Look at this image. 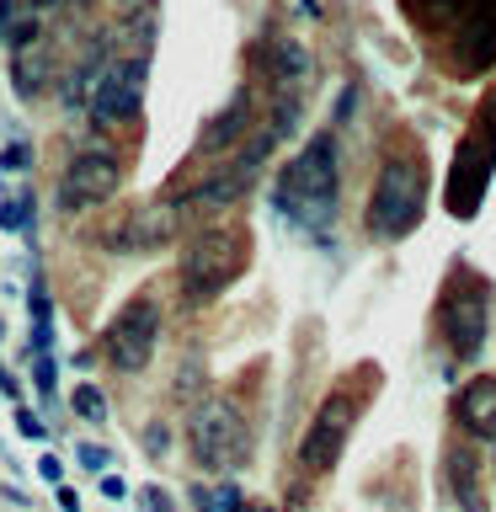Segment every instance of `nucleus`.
Masks as SVG:
<instances>
[{
  "label": "nucleus",
  "mask_w": 496,
  "mask_h": 512,
  "mask_svg": "<svg viewBox=\"0 0 496 512\" xmlns=\"http://www.w3.org/2000/svg\"><path fill=\"white\" fill-rule=\"evenodd\" d=\"M336 182H342V155L336 134H315L278 176V208L294 214L304 230H320L336 208Z\"/></svg>",
  "instance_id": "nucleus-1"
},
{
  "label": "nucleus",
  "mask_w": 496,
  "mask_h": 512,
  "mask_svg": "<svg viewBox=\"0 0 496 512\" xmlns=\"http://www.w3.org/2000/svg\"><path fill=\"white\" fill-rule=\"evenodd\" d=\"M422 208H427V171L416 155H400L379 171L374 182V198H368V230L395 240V235H411L422 224Z\"/></svg>",
  "instance_id": "nucleus-2"
},
{
  "label": "nucleus",
  "mask_w": 496,
  "mask_h": 512,
  "mask_svg": "<svg viewBox=\"0 0 496 512\" xmlns=\"http://www.w3.org/2000/svg\"><path fill=\"white\" fill-rule=\"evenodd\" d=\"M187 438H192V459H198L203 470H214V475H230L251 459V427L224 395L203 400V406L192 411Z\"/></svg>",
  "instance_id": "nucleus-3"
},
{
  "label": "nucleus",
  "mask_w": 496,
  "mask_h": 512,
  "mask_svg": "<svg viewBox=\"0 0 496 512\" xmlns=\"http://www.w3.org/2000/svg\"><path fill=\"white\" fill-rule=\"evenodd\" d=\"M491 166H496V91H491V102L475 112L470 134H464L459 155H454V176H448V182H454L448 187V208H454V214H475Z\"/></svg>",
  "instance_id": "nucleus-4"
},
{
  "label": "nucleus",
  "mask_w": 496,
  "mask_h": 512,
  "mask_svg": "<svg viewBox=\"0 0 496 512\" xmlns=\"http://www.w3.org/2000/svg\"><path fill=\"white\" fill-rule=\"evenodd\" d=\"M486 283L470 278V272H459L454 283L443 288V310H438V326H443V342L454 347V358H480V342H486Z\"/></svg>",
  "instance_id": "nucleus-5"
},
{
  "label": "nucleus",
  "mask_w": 496,
  "mask_h": 512,
  "mask_svg": "<svg viewBox=\"0 0 496 512\" xmlns=\"http://www.w3.org/2000/svg\"><path fill=\"white\" fill-rule=\"evenodd\" d=\"M240 262H246L240 235H230V230H203V235L187 246V256H182V288H187V299H214V294H224V283L240 272Z\"/></svg>",
  "instance_id": "nucleus-6"
},
{
  "label": "nucleus",
  "mask_w": 496,
  "mask_h": 512,
  "mask_svg": "<svg viewBox=\"0 0 496 512\" xmlns=\"http://www.w3.org/2000/svg\"><path fill=\"white\" fill-rule=\"evenodd\" d=\"M272 144H278V134H272V128H262V134H251L246 150H240V155H235L224 171L203 176V182H198V187H192L187 198H182V208H187V214H219V208H230V203L240 198V192H246V187L256 182V171L267 166Z\"/></svg>",
  "instance_id": "nucleus-7"
},
{
  "label": "nucleus",
  "mask_w": 496,
  "mask_h": 512,
  "mask_svg": "<svg viewBox=\"0 0 496 512\" xmlns=\"http://www.w3.org/2000/svg\"><path fill=\"white\" fill-rule=\"evenodd\" d=\"M155 342H160V304L139 294V299H128L118 310V320L107 326L102 352L118 374H139V368L155 358Z\"/></svg>",
  "instance_id": "nucleus-8"
},
{
  "label": "nucleus",
  "mask_w": 496,
  "mask_h": 512,
  "mask_svg": "<svg viewBox=\"0 0 496 512\" xmlns=\"http://www.w3.org/2000/svg\"><path fill=\"white\" fill-rule=\"evenodd\" d=\"M144 80H150V59L128 54L118 64H107L102 75H96V91H91V123H128L144 102Z\"/></svg>",
  "instance_id": "nucleus-9"
},
{
  "label": "nucleus",
  "mask_w": 496,
  "mask_h": 512,
  "mask_svg": "<svg viewBox=\"0 0 496 512\" xmlns=\"http://www.w3.org/2000/svg\"><path fill=\"white\" fill-rule=\"evenodd\" d=\"M352 422H358V400H352L347 390L326 395V406L315 411V422H310V432H304V443H299V464H304V470L326 475L331 464L342 459V443L352 438Z\"/></svg>",
  "instance_id": "nucleus-10"
},
{
  "label": "nucleus",
  "mask_w": 496,
  "mask_h": 512,
  "mask_svg": "<svg viewBox=\"0 0 496 512\" xmlns=\"http://www.w3.org/2000/svg\"><path fill=\"white\" fill-rule=\"evenodd\" d=\"M118 182H123L118 160L102 155V150H86V155H75L59 176V208L64 214H86V208L107 203L112 192H118Z\"/></svg>",
  "instance_id": "nucleus-11"
},
{
  "label": "nucleus",
  "mask_w": 496,
  "mask_h": 512,
  "mask_svg": "<svg viewBox=\"0 0 496 512\" xmlns=\"http://www.w3.org/2000/svg\"><path fill=\"white\" fill-rule=\"evenodd\" d=\"M182 214H187V208L176 198L150 203V208H139V214H128L118 230H107L102 246H112V251H160L176 230H182Z\"/></svg>",
  "instance_id": "nucleus-12"
},
{
  "label": "nucleus",
  "mask_w": 496,
  "mask_h": 512,
  "mask_svg": "<svg viewBox=\"0 0 496 512\" xmlns=\"http://www.w3.org/2000/svg\"><path fill=\"white\" fill-rule=\"evenodd\" d=\"M454 54L459 75H480L496 64V0H470V11L454 27Z\"/></svg>",
  "instance_id": "nucleus-13"
},
{
  "label": "nucleus",
  "mask_w": 496,
  "mask_h": 512,
  "mask_svg": "<svg viewBox=\"0 0 496 512\" xmlns=\"http://www.w3.org/2000/svg\"><path fill=\"white\" fill-rule=\"evenodd\" d=\"M454 416H459V427H470V432H475V438L496 443V379L464 384L459 400H454Z\"/></svg>",
  "instance_id": "nucleus-14"
},
{
  "label": "nucleus",
  "mask_w": 496,
  "mask_h": 512,
  "mask_svg": "<svg viewBox=\"0 0 496 512\" xmlns=\"http://www.w3.org/2000/svg\"><path fill=\"white\" fill-rule=\"evenodd\" d=\"M251 112H256V96H251V91H235L230 107H224L219 118L203 123V139H198V144H203L208 155H214V150H230V144L251 128Z\"/></svg>",
  "instance_id": "nucleus-15"
},
{
  "label": "nucleus",
  "mask_w": 496,
  "mask_h": 512,
  "mask_svg": "<svg viewBox=\"0 0 496 512\" xmlns=\"http://www.w3.org/2000/svg\"><path fill=\"white\" fill-rule=\"evenodd\" d=\"M448 480H454V496L464 512H486V486H480V454L475 448H448Z\"/></svg>",
  "instance_id": "nucleus-16"
},
{
  "label": "nucleus",
  "mask_w": 496,
  "mask_h": 512,
  "mask_svg": "<svg viewBox=\"0 0 496 512\" xmlns=\"http://www.w3.org/2000/svg\"><path fill=\"white\" fill-rule=\"evenodd\" d=\"M262 70L288 91V86H299V80L310 75V54H304L294 38H267L262 43Z\"/></svg>",
  "instance_id": "nucleus-17"
},
{
  "label": "nucleus",
  "mask_w": 496,
  "mask_h": 512,
  "mask_svg": "<svg viewBox=\"0 0 496 512\" xmlns=\"http://www.w3.org/2000/svg\"><path fill=\"white\" fill-rule=\"evenodd\" d=\"M11 86H16L22 102L43 96V86H48V54H16L11 59Z\"/></svg>",
  "instance_id": "nucleus-18"
},
{
  "label": "nucleus",
  "mask_w": 496,
  "mask_h": 512,
  "mask_svg": "<svg viewBox=\"0 0 496 512\" xmlns=\"http://www.w3.org/2000/svg\"><path fill=\"white\" fill-rule=\"evenodd\" d=\"M406 6L422 16V22H459L470 11V0H406Z\"/></svg>",
  "instance_id": "nucleus-19"
},
{
  "label": "nucleus",
  "mask_w": 496,
  "mask_h": 512,
  "mask_svg": "<svg viewBox=\"0 0 496 512\" xmlns=\"http://www.w3.org/2000/svg\"><path fill=\"white\" fill-rule=\"evenodd\" d=\"M75 411L86 416V422H102V416H107L102 390H96V384H75Z\"/></svg>",
  "instance_id": "nucleus-20"
},
{
  "label": "nucleus",
  "mask_w": 496,
  "mask_h": 512,
  "mask_svg": "<svg viewBox=\"0 0 496 512\" xmlns=\"http://www.w3.org/2000/svg\"><path fill=\"white\" fill-rule=\"evenodd\" d=\"M27 219H32V198L0 203V230H27Z\"/></svg>",
  "instance_id": "nucleus-21"
},
{
  "label": "nucleus",
  "mask_w": 496,
  "mask_h": 512,
  "mask_svg": "<svg viewBox=\"0 0 496 512\" xmlns=\"http://www.w3.org/2000/svg\"><path fill=\"white\" fill-rule=\"evenodd\" d=\"M16 432H22V438H32V443H43V438H48L43 416H32L27 406H16Z\"/></svg>",
  "instance_id": "nucleus-22"
},
{
  "label": "nucleus",
  "mask_w": 496,
  "mask_h": 512,
  "mask_svg": "<svg viewBox=\"0 0 496 512\" xmlns=\"http://www.w3.org/2000/svg\"><path fill=\"white\" fill-rule=\"evenodd\" d=\"M288 16H299V22H320L326 16V0H283Z\"/></svg>",
  "instance_id": "nucleus-23"
},
{
  "label": "nucleus",
  "mask_w": 496,
  "mask_h": 512,
  "mask_svg": "<svg viewBox=\"0 0 496 512\" xmlns=\"http://www.w3.org/2000/svg\"><path fill=\"white\" fill-rule=\"evenodd\" d=\"M6 43L16 48V54H22V48H32V43H38V22H32V16H27V22H16V27L6 32Z\"/></svg>",
  "instance_id": "nucleus-24"
},
{
  "label": "nucleus",
  "mask_w": 496,
  "mask_h": 512,
  "mask_svg": "<svg viewBox=\"0 0 496 512\" xmlns=\"http://www.w3.org/2000/svg\"><path fill=\"white\" fill-rule=\"evenodd\" d=\"M0 166H6V171H27L32 166V144H11V150L0 155Z\"/></svg>",
  "instance_id": "nucleus-25"
},
{
  "label": "nucleus",
  "mask_w": 496,
  "mask_h": 512,
  "mask_svg": "<svg viewBox=\"0 0 496 512\" xmlns=\"http://www.w3.org/2000/svg\"><path fill=\"white\" fill-rule=\"evenodd\" d=\"M32 374H38V390L43 395H54V358H38V363H32Z\"/></svg>",
  "instance_id": "nucleus-26"
},
{
  "label": "nucleus",
  "mask_w": 496,
  "mask_h": 512,
  "mask_svg": "<svg viewBox=\"0 0 496 512\" xmlns=\"http://www.w3.org/2000/svg\"><path fill=\"white\" fill-rule=\"evenodd\" d=\"M38 475H43V480H54V486H59V475H64V464H59L54 454H43V459H38Z\"/></svg>",
  "instance_id": "nucleus-27"
},
{
  "label": "nucleus",
  "mask_w": 496,
  "mask_h": 512,
  "mask_svg": "<svg viewBox=\"0 0 496 512\" xmlns=\"http://www.w3.org/2000/svg\"><path fill=\"white\" fill-rule=\"evenodd\" d=\"M144 448H150V454H166V427H150V432H144Z\"/></svg>",
  "instance_id": "nucleus-28"
},
{
  "label": "nucleus",
  "mask_w": 496,
  "mask_h": 512,
  "mask_svg": "<svg viewBox=\"0 0 496 512\" xmlns=\"http://www.w3.org/2000/svg\"><path fill=\"white\" fill-rule=\"evenodd\" d=\"M80 464H91V470H102V464H107V454H102V448H80Z\"/></svg>",
  "instance_id": "nucleus-29"
},
{
  "label": "nucleus",
  "mask_w": 496,
  "mask_h": 512,
  "mask_svg": "<svg viewBox=\"0 0 496 512\" xmlns=\"http://www.w3.org/2000/svg\"><path fill=\"white\" fill-rule=\"evenodd\" d=\"M123 491H128V486H123V480H118V475H107V480H102V496H112V502H118V496H123Z\"/></svg>",
  "instance_id": "nucleus-30"
},
{
  "label": "nucleus",
  "mask_w": 496,
  "mask_h": 512,
  "mask_svg": "<svg viewBox=\"0 0 496 512\" xmlns=\"http://www.w3.org/2000/svg\"><path fill=\"white\" fill-rule=\"evenodd\" d=\"M59 507H64V512H80V496H75L70 486H59Z\"/></svg>",
  "instance_id": "nucleus-31"
},
{
  "label": "nucleus",
  "mask_w": 496,
  "mask_h": 512,
  "mask_svg": "<svg viewBox=\"0 0 496 512\" xmlns=\"http://www.w3.org/2000/svg\"><path fill=\"white\" fill-rule=\"evenodd\" d=\"M144 502H150L155 512H171V502H166V491H144Z\"/></svg>",
  "instance_id": "nucleus-32"
},
{
  "label": "nucleus",
  "mask_w": 496,
  "mask_h": 512,
  "mask_svg": "<svg viewBox=\"0 0 496 512\" xmlns=\"http://www.w3.org/2000/svg\"><path fill=\"white\" fill-rule=\"evenodd\" d=\"M32 6H54V0H32Z\"/></svg>",
  "instance_id": "nucleus-33"
},
{
  "label": "nucleus",
  "mask_w": 496,
  "mask_h": 512,
  "mask_svg": "<svg viewBox=\"0 0 496 512\" xmlns=\"http://www.w3.org/2000/svg\"><path fill=\"white\" fill-rule=\"evenodd\" d=\"M80 6H96V0H80Z\"/></svg>",
  "instance_id": "nucleus-34"
},
{
  "label": "nucleus",
  "mask_w": 496,
  "mask_h": 512,
  "mask_svg": "<svg viewBox=\"0 0 496 512\" xmlns=\"http://www.w3.org/2000/svg\"><path fill=\"white\" fill-rule=\"evenodd\" d=\"M262 512H272V507H262Z\"/></svg>",
  "instance_id": "nucleus-35"
}]
</instances>
